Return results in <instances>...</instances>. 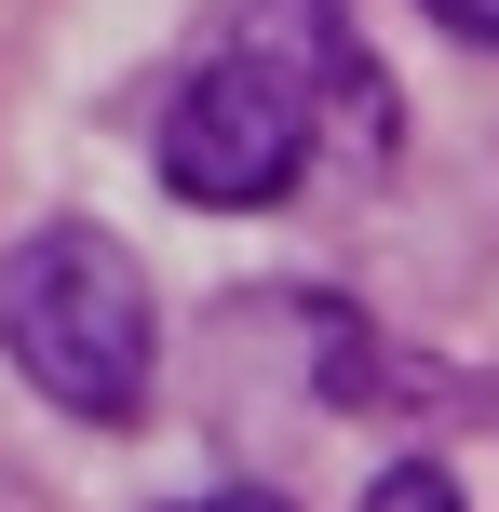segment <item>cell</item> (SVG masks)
<instances>
[{
    "instance_id": "obj_3",
    "label": "cell",
    "mask_w": 499,
    "mask_h": 512,
    "mask_svg": "<svg viewBox=\"0 0 499 512\" xmlns=\"http://www.w3.org/2000/svg\"><path fill=\"white\" fill-rule=\"evenodd\" d=\"M365 512H473V499H459V472L405 459V472H378V486H365Z\"/></svg>"
},
{
    "instance_id": "obj_4",
    "label": "cell",
    "mask_w": 499,
    "mask_h": 512,
    "mask_svg": "<svg viewBox=\"0 0 499 512\" xmlns=\"http://www.w3.org/2000/svg\"><path fill=\"white\" fill-rule=\"evenodd\" d=\"M419 14L446 27V41H486V54H499V0H419Z\"/></svg>"
},
{
    "instance_id": "obj_1",
    "label": "cell",
    "mask_w": 499,
    "mask_h": 512,
    "mask_svg": "<svg viewBox=\"0 0 499 512\" xmlns=\"http://www.w3.org/2000/svg\"><path fill=\"white\" fill-rule=\"evenodd\" d=\"M378 122H392V95H378L365 41L324 0H257L176 81V108H162V189L203 203V216H270V203L311 189L324 135H365L378 149Z\"/></svg>"
},
{
    "instance_id": "obj_2",
    "label": "cell",
    "mask_w": 499,
    "mask_h": 512,
    "mask_svg": "<svg viewBox=\"0 0 499 512\" xmlns=\"http://www.w3.org/2000/svg\"><path fill=\"white\" fill-rule=\"evenodd\" d=\"M0 351H14V378L41 391V405L95 418V432L149 418L162 324H149V283H135V256L108 243V230H81V216L27 230V243H14V270H0Z\"/></svg>"
},
{
    "instance_id": "obj_5",
    "label": "cell",
    "mask_w": 499,
    "mask_h": 512,
    "mask_svg": "<svg viewBox=\"0 0 499 512\" xmlns=\"http://www.w3.org/2000/svg\"><path fill=\"white\" fill-rule=\"evenodd\" d=\"M176 512H284L270 486H203V499H176Z\"/></svg>"
}]
</instances>
